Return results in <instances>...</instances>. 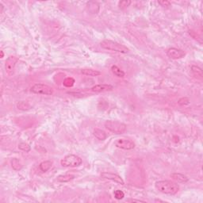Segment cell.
<instances>
[{
    "label": "cell",
    "instance_id": "cell-11",
    "mask_svg": "<svg viewBox=\"0 0 203 203\" xmlns=\"http://www.w3.org/2000/svg\"><path fill=\"white\" fill-rule=\"evenodd\" d=\"M171 177H172L174 180H175L176 182L180 183H186L189 181V179L187 176H186V175H183V174L181 173H172V175H171Z\"/></svg>",
    "mask_w": 203,
    "mask_h": 203
},
{
    "label": "cell",
    "instance_id": "cell-12",
    "mask_svg": "<svg viewBox=\"0 0 203 203\" xmlns=\"http://www.w3.org/2000/svg\"><path fill=\"white\" fill-rule=\"evenodd\" d=\"M93 134L94 136L99 140H106V137H107V135H106V132H105L103 130H102V129H94Z\"/></svg>",
    "mask_w": 203,
    "mask_h": 203
},
{
    "label": "cell",
    "instance_id": "cell-16",
    "mask_svg": "<svg viewBox=\"0 0 203 203\" xmlns=\"http://www.w3.org/2000/svg\"><path fill=\"white\" fill-rule=\"evenodd\" d=\"M75 179V176L72 175H59L57 177V181L60 182V183H67V182H70L71 180Z\"/></svg>",
    "mask_w": 203,
    "mask_h": 203
},
{
    "label": "cell",
    "instance_id": "cell-3",
    "mask_svg": "<svg viewBox=\"0 0 203 203\" xmlns=\"http://www.w3.org/2000/svg\"><path fill=\"white\" fill-rule=\"evenodd\" d=\"M83 163L82 159L74 154L67 155L60 161V164L64 168H76L80 166Z\"/></svg>",
    "mask_w": 203,
    "mask_h": 203
},
{
    "label": "cell",
    "instance_id": "cell-20",
    "mask_svg": "<svg viewBox=\"0 0 203 203\" xmlns=\"http://www.w3.org/2000/svg\"><path fill=\"white\" fill-rule=\"evenodd\" d=\"M18 108L20 109V110H28L30 108V106L27 103H25V102H21V103H18Z\"/></svg>",
    "mask_w": 203,
    "mask_h": 203
},
{
    "label": "cell",
    "instance_id": "cell-24",
    "mask_svg": "<svg viewBox=\"0 0 203 203\" xmlns=\"http://www.w3.org/2000/svg\"><path fill=\"white\" fill-rule=\"evenodd\" d=\"M159 4L161 5L162 6H170L171 2H170L169 1H160V2H159Z\"/></svg>",
    "mask_w": 203,
    "mask_h": 203
},
{
    "label": "cell",
    "instance_id": "cell-10",
    "mask_svg": "<svg viewBox=\"0 0 203 203\" xmlns=\"http://www.w3.org/2000/svg\"><path fill=\"white\" fill-rule=\"evenodd\" d=\"M18 59L15 56H10L6 60V64H5V68L8 74H12L14 69L15 64L17 63Z\"/></svg>",
    "mask_w": 203,
    "mask_h": 203
},
{
    "label": "cell",
    "instance_id": "cell-2",
    "mask_svg": "<svg viewBox=\"0 0 203 203\" xmlns=\"http://www.w3.org/2000/svg\"><path fill=\"white\" fill-rule=\"evenodd\" d=\"M100 46L106 50L120 52V53H123V54L129 52V49L126 46L118 43L117 41H111V40H104V41H101Z\"/></svg>",
    "mask_w": 203,
    "mask_h": 203
},
{
    "label": "cell",
    "instance_id": "cell-5",
    "mask_svg": "<svg viewBox=\"0 0 203 203\" xmlns=\"http://www.w3.org/2000/svg\"><path fill=\"white\" fill-rule=\"evenodd\" d=\"M31 91L37 95H51L53 93V90L51 87L46 84L36 83L31 87Z\"/></svg>",
    "mask_w": 203,
    "mask_h": 203
},
{
    "label": "cell",
    "instance_id": "cell-6",
    "mask_svg": "<svg viewBox=\"0 0 203 203\" xmlns=\"http://www.w3.org/2000/svg\"><path fill=\"white\" fill-rule=\"evenodd\" d=\"M116 147L123 150H132L135 148V144L132 140L127 138H119L114 142Z\"/></svg>",
    "mask_w": 203,
    "mask_h": 203
},
{
    "label": "cell",
    "instance_id": "cell-21",
    "mask_svg": "<svg viewBox=\"0 0 203 203\" xmlns=\"http://www.w3.org/2000/svg\"><path fill=\"white\" fill-rule=\"evenodd\" d=\"M131 4V1L129 0H123V1H121L118 4V6H119L121 9H125V8L129 6V5Z\"/></svg>",
    "mask_w": 203,
    "mask_h": 203
},
{
    "label": "cell",
    "instance_id": "cell-1",
    "mask_svg": "<svg viewBox=\"0 0 203 203\" xmlns=\"http://www.w3.org/2000/svg\"><path fill=\"white\" fill-rule=\"evenodd\" d=\"M155 186L159 191L163 194H170V195L177 194L179 190V184L170 180L157 181L156 183H155Z\"/></svg>",
    "mask_w": 203,
    "mask_h": 203
},
{
    "label": "cell",
    "instance_id": "cell-19",
    "mask_svg": "<svg viewBox=\"0 0 203 203\" xmlns=\"http://www.w3.org/2000/svg\"><path fill=\"white\" fill-rule=\"evenodd\" d=\"M18 148L21 149V150H22V151L26 152H29L31 150V147L28 144L24 143V142H22L18 144Z\"/></svg>",
    "mask_w": 203,
    "mask_h": 203
},
{
    "label": "cell",
    "instance_id": "cell-15",
    "mask_svg": "<svg viewBox=\"0 0 203 203\" xmlns=\"http://www.w3.org/2000/svg\"><path fill=\"white\" fill-rule=\"evenodd\" d=\"M111 71L113 72V74L114 75H116L117 77H119V78H123L125 76V72H124L122 70H121L120 67H117V65H113L111 67Z\"/></svg>",
    "mask_w": 203,
    "mask_h": 203
},
{
    "label": "cell",
    "instance_id": "cell-14",
    "mask_svg": "<svg viewBox=\"0 0 203 203\" xmlns=\"http://www.w3.org/2000/svg\"><path fill=\"white\" fill-rule=\"evenodd\" d=\"M52 166V162L50 160H46V161H43L41 162L39 165V168L42 172H48Z\"/></svg>",
    "mask_w": 203,
    "mask_h": 203
},
{
    "label": "cell",
    "instance_id": "cell-18",
    "mask_svg": "<svg viewBox=\"0 0 203 203\" xmlns=\"http://www.w3.org/2000/svg\"><path fill=\"white\" fill-rule=\"evenodd\" d=\"M11 165L12 168H13L15 171H19V170H21L22 168V165L21 162L18 159H13V160H11Z\"/></svg>",
    "mask_w": 203,
    "mask_h": 203
},
{
    "label": "cell",
    "instance_id": "cell-22",
    "mask_svg": "<svg viewBox=\"0 0 203 203\" xmlns=\"http://www.w3.org/2000/svg\"><path fill=\"white\" fill-rule=\"evenodd\" d=\"M114 197H115L116 199L121 200L125 197V194H124L123 191H121L120 190H117L114 192Z\"/></svg>",
    "mask_w": 203,
    "mask_h": 203
},
{
    "label": "cell",
    "instance_id": "cell-7",
    "mask_svg": "<svg viewBox=\"0 0 203 203\" xmlns=\"http://www.w3.org/2000/svg\"><path fill=\"white\" fill-rule=\"evenodd\" d=\"M101 177L103 178V179L114 181V182L118 183V184H121V185L125 184V182H124V180L122 179V178H121L120 175H117V174L115 173H112V172H103V173L101 174Z\"/></svg>",
    "mask_w": 203,
    "mask_h": 203
},
{
    "label": "cell",
    "instance_id": "cell-25",
    "mask_svg": "<svg viewBox=\"0 0 203 203\" xmlns=\"http://www.w3.org/2000/svg\"><path fill=\"white\" fill-rule=\"evenodd\" d=\"M128 201H132V202H134V201H137V202H144V201H141V200H137V199H129L127 200Z\"/></svg>",
    "mask_w": 203,
    "mask_h": 203
},
{
    "label": "cell",
    "instance_id": "cell-4",
    "mask_svg": "<svg viewBox=\"0 0 203 203\" xmlns=\"http://www.w3.org/2000/svg\"><path fill=\"white\" fill-rule=\"evenodd\" d=\"M105 127L113 133L121 134L126 130V125L117 121H106L105 122Z\"/></svg>",
    "mask_w": 203,
    "mask_h": 203
},
{
    "label": "cell",
    "instance_id": "cell-17",
    "mask_svg": "<svg viewBox=\"0 0 203 203\" xmlns=\"http://www.w3.org/2000/svg\"><path fill=\"white\" fill-rule=\"evenodd\" d=\"M191 71H192V72L195 75L198 76L200 79L202 78L203 74H202V70H201V67H199L198 66L193 65V66H191Z\"/></svg>",
    "mask_w": 203,
    "mask_h": 203
},
{
    "label": "cell",
    "instance_id": "cell-8",
    "mask_svg": "<svg viewBox=\"0 0 203 203\" xmlns=\"http://www.w3.org/2000/svg\"><path fill=\"white\" fill-rule=\"evenodd\" d=\"M167 55L168 57L173 60H178V59H181V58L184 57L186 55L185 52L182 49H176V48H170L168 51H167Z\"/></svg>",
    "mask_w": 203,
    "mask_h": 203
},
{
    "label": "cell",
    "instance_id": "cell-9",
    "mask_svg": "<svg viewBox=\"0 0 203 203\" xmlns=\"http://www.w3.org/2000/svg\"><path fill=\"white\" fill-rule=\"evenodd\" d=\"M114 89V87L110 84H98L91 87V91L95 93H100V92H106L110 91Z\"/></svg>",
    "mask_w": 203,
    "mask_h": 203
},
{
    "label": "cell",
    "instance_id": "cell-13",
    "mask_svg": "<svg viewBox=\"0 0 203 203\" xmlns=\"http://www.w3.org/2000/svg\"><path fill=\"white\" fill-rule=\"evenodd\" d=\"M81 73L84 75L91 77L99 76V75H101L100 71H97V70H93V69H83L82 71H81Z\"/></svg>",
    "mask_w": 203,
    "mask_h": 203
},
{
    "label": "cell",
    "instance_id": "cell-23",
    "mask_svg": "<svg viewBox=\"0 0 203 203\" xmlns=\"http://www.w3.org/2000/svg\"><path fill=\"white\" fill-rule=\"evenodd\" d=\"M75 80L72 78H67L64 81H63V85L66 87H71L74 85Z\"/></svg>",
    "mask_w": 203,
    "mask_h": 203
},
{
    "label": "cell",
    "instance_id": "cell-26",
    "mask_svg": "<svg viewBox=\"0 0 203 203\" xmlns=\"http://www.w3.org/2000/svg\"><path fill=\"white\" fill-rule=\"evenodd\" d=\"M1 58H2L4 56V53H3V52H2V51H1Z\"/></svg>",
    "mask_w": 203,
    "mask_h": 203
}]
</instances>
